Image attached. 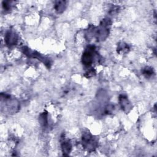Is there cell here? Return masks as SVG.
Here are the masks:
<instances>
[{
  "mask_svg": "<svg viewBox=\"0 0 157 157\" xmlns=\"http://www.w3.org/2000/svg\"><path fill=\"white\" fill-rule=\"evenodd\" d=\"M66 1H56L55 4V9L57 13H62L66 9Z\"/></svg>",
  "mask_w": 157,
  "mask_h": 157,
  "instance_id": "obj_6",
  "label": "cell"
},
{
  "mask_svg": "<svg viewBox=\"0 0 157 157\" xmlns=\"http://www.w3.org/2000/svg\"><path fill=\"white\" fill-rule=\"evenodd\" d=\"M5 42L9 47L15 45L18 42L17 34L12 31H8L5 35Z\"/></svg>",
  "mask_w": 157,
  "mask_h": 157,
  "instance_id": "obj_3",
  "label": "cell"
},
{
  "mask_svg": "<svg viewBox=\"0 0 157 157\" xmlns=\"http://www.w3.org/2000/svg\"><path fill=\"white\" fill-rule=\"evenodd\" d=\"M83 147L89 151H93L97 147V142L88 133H85L82 137Z\"/></svg>",
  "mask_w": 157,
  "mask_h": 157,
  "instance_id": "obj_1",
  "label": "cell"
},
{
  "mask_svg": "<svg viewBox=\"0 0 157 157\" xmlns=\"http://www.w3.org/2000/svg\"><path fill=\"white\" fill-rule=\"evenodd\" d=\"M153 70L150 67H145L144 71H143V74L146 75L147 77H149V76H151L152 74H153Z\"/></svg>",
  "mask_w": 157,
  "mask_h": 157,
  "instance_id": "obj_9",
  "label": "cell"
},
{
  "mask_svg": "<svg viewBox=\"0 0 157 157\" xmlns=\"http://www.w3.org/2000/svg\"><path fill=\"white\" fill-rule=\"evenodd\" d=\"M61 148L64 154H69L71 152L72 150V145L68 139L63 138V140L61 142Z\"/></svg>",
  "mask_w": 157,
  "mask_h": 157,
  "instance_id": "obj_5",
  "label": "cell"
},
{
  "mask_svg": "<svg viewBox=\"0 0 157 157\" xmlns=\"http://www.w3.org/2000/svg\"><path fill=\"white\" fill-rule=\"evenodd\" d=\"M94 53V47L93 46L89 47L83 53L82 58V63L84 65L90 66L93 62Z\"/></svg>",
  "mask_w": 157,
  "mask_h": 157,
  "instance_id": "obj_2",
  "label": "cell"
},
{
  "mask_svg": "<svg viewBox=\"0 0 157 157\" xmlns=\"http://www.w3.org/2000/svg\"><path fill=\"white\" fill-rule=\"evenodd\" d=\"M119 102L121 105V107L124 110H128V109L131 107L130 102H129L127 97L124 95H120L119 97Z\"/></svg>",
  "mask_w": 157,
  "mask_h": 157,
  "instance_id": "obj_4",
  "label": "cell"
},
{
  "mask_svg": "<svg viewBox=\"0 0 157 157\" xmlns=\"http://www.w3.org/2000/svg\"><path fill=\"white\" fill-rule=\"evenodd\" d=\"M11 2L10 1H3L2 2V7L4 10H9L11 8Z\"/></svg>",
  "mask_w": 157,
  "mask_h": 157,
  "instance_id": "obj_10",
  "label": "cell"
},
{
  "mask_svg": "<svg viewBox=\"0 0 157 157\" xmlns=\"http://www.w3.org/2000/svg\"><path fill=\"white\" fill-rule=\"evenodd\" d=\"M47 113H43L40 116V123L44 126H46L48 124V118H47Z\"/></svg>",
  "mask_w": 157,
  "mask_h": 157,
  "instance_id": "obj_7",
  "label": "cell"
},
{
  "mask_svg": "<svg viewBox=\"0 0 157 157\" xmlns=\"http://www.w3.org/2000/svg\"><path fill=\"white\" fill-rule=\"evenodd\" d=\"M128 50H129V47H128V44L123 43V42L119 44L118 47V52L124 53V52H128Z\"/></svg>",
  "mask_w": 157,
  "mask_h": 157,
  "instance_id": "obj_8",
  "label": "cell"
}]
</instances>
